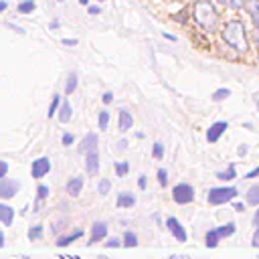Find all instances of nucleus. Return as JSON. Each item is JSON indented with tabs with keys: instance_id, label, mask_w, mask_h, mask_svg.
I'll list each match as a JSON object with an SVG mask.
<instances>
[{
	"instance_id": "f257e3e1",
	"label": "nucleus",
	"mask_w": 259,
	"mask_h": 259,
	"mask_svg": "<svg viewBox=\"0 0 259 259\" xmlns=\"http://www.w3.org/2000/svg\"><path fill=\"white\" fill-rule=\"evenodd\" d=\"M221 40L237 55H247L251 51V34L241 18H229L221 24Z\"/></svg>"
},
{
	"instance_id": "f03ea898",
	"label": "nucleus",
	"mask_w": 259,
	"mask_h": 259,
	"mask_svg": "<svg viewBox=\"0 0 259 259\" xmlns=\"http://www.w3.org/2000/svg\"><path fill=\"white\" fill-rule=\"evenodd\" d=\"M192 18L204 32H217V28L221 26V16L212 0H196L192 8Z\"/></svg>"
},
{
	"instance_id": "7ed1b4c3",
	"label": "nucleus",
	"mask_w": 259,
	"mask_h": 259,
	"mask_svg": "<svg viewBox=\"0 0 259 259\" xmlns=\"http://www.w3.org/2000/svg\"><path fill=\"white\" fill-rule=\"evenodd\" d=\"M239 196V190L231 184H225V186H212L208 192H206V202L212 204V206H221V204H231L233 200H237Z\"/></svg>"
},
{
	"instance_id": "20e7f679",
	"label": "nucleus",
	"mask_w": 259,
	"mask_h": 259,
	"mask_svg": "<svg viewBox=\"0 0 259 259\" xmlns=\"http://www.w3.org/2000/svg\"><path fill=\"white\" fill-rule=\"evenodd\" d=\"M196 192H194V186L188 184V182H178L174 188H172V200L176 204H190L194 200Z\"/></svg>"
},
{
	"instance_id": "39448f33",
	"label": "nucleus",
	"mask_w": 259,
	"mask_h": 259,
	"mask_svg": "<svg viewBox=\"0 0 259 259\" xmlns=\"http://www.w3.org/2000/svg\"><path fill=\"white\" fill-rule=\"evenodd\" d=\"M166 227H168V231L172 233V237H174L178 243H184V241L188 239L186 229L182 227V223H180L176 217H168V219H166Z\"/></svg>"
},
{
	"instance_id": "423d86ee",
	"label": "nucleus",
	"mask_w": 259,
	"mask_h": 259,
	"mask_svg": "<svg viewBox=\"0 0 259 259\" xmlns=\"http://www.w3.org/2000/svg\"><path fill=\"white\" fill-rule=\"evenodd\" d=\"M227 130H229V121H223V119H221V121L210 123V127L206 130V142H210V144L219 142Z\"/></svg>"
},
{
	"instance_id": "0eeeda50",
	"label": "nucleus",
	"mask_w": 259,
	"mask_h": 259,
	"mask_svg": "<svg viewBox=\"0 0 259 259\" xmlns=\"http://www.w3.org/2000/svg\"><path fill=\"white\" fill-rule=\"evenodd\" d=\"M20 188V182L18 180H12V178H2L0 180V198H12Z\"/></svg>"
},
{
	"instance_id": "6e6552de",
	"label": "nucleus",
	"mask_w": 259,
	"mask_h": 259,
	"mask_svg": "<svg viewBox=\"0 0 259 259\" xmlns=\"http://www.w3.org/2000/svg\"><path fill=\"white\" fill-rule=\"evenodd\" d=\"M49 170H51V160H49V158H38V160H34V162H32V168H30L32 178H42Z\"/></svg>"
},
{
	"instance_id": "1a4fd4ad",
	"label": "nucleus",
	"mask_w": 259,
	"mask_h": 259,
	"mask_svg": "<svg viewBox=\"0 0 259 259\" xmlns=\"http://www.w3.org/2000/svg\"><path fill=\"white\" fill-rule=\"evenodd\" d=\"M245 12L253 26H259V0H247L245 2Z\"/></svg>"
},
{
	"instance_id": "9d476101",
	"label": "nucleus",
	"mask_w": 259,
	"mask_h": 259,
	"mask_svg": "<svg viewBox=\"0 0 259 259\" xmlns=\"http://www.w3.org/2000/svg\"><path fill=\"white\" fill-rule=\"evenodd\" d=\"M85 158H87V172L89 174H97V170H99V150L97 148L89 150L85 154Z\"/></svg>"
},
{
	"instance_id": "9b49d317",
	"label": "nucleus",
	"mask_w": 259,
	"mask_h": 259,
	"mask_svg": "<svg viewBox=\"0 0 259 259\" xmlns=\"http://www.w3.org/2000/svg\"><path fill=\"white\" fill-rule=\"evenodd\" d=\"M132 125H134V115L127 109H119V119H117L119 132H127V130H132Z\"/></svg>"
},
{
	"instance_id": "f8f14e48",
	"label": "nucleus",
	"mask_w": 259,
	"mask_h": 259,
	"mask_svg": "<svg viewBox=\"0 0 259 259\" xmlns=\"http://www.w3.org/2000/svg\"><path fill=\"white\" fill-rule=\"evenodd\" d=\"M245 202L249 206H259V182H253L245 192Z\"/></svg>"
},
{
	"instance_id": "ddd939ff",
	"label": "nucleus",
	"mask_w": 259,
	"mask_h": 259,
	"mask_svg": "<svg viewBox=\"0 0 259 259\" xmlns=\"http://www.w3.org/2000/svg\"><path fill=\"white\" fill-rule=\"evenodd\" d=\"M105 235H107V225H105V223H93L89 243H97V241L105 239Z\"/></svg>"
},
{
	"instance_id": "4468645a",
	"label": "nucleus",
	"mask_w": 259,
	"mask_h": 259,
	"mask_svg": "<svg viewBox=\"0 0 259 259\" xmlns=\"http://www.w3.org/2000/svg\"><path fill=\"white\" fill-rule=\"evenodd\" d=\"M223 239H221V235H219V231H217V227L214 229H208L206 231V235H204V245L208 247V249H214L219 243H221Z\"/></svg>"
},
{
	"instance_id": "2eb2a0df",
	"label": "nucleus",
	"mask_w": 259,
	"mask_h": 259,
	"mask_svg": "<svg viewBox=\"0 0 259 259\" xmlns=\"http://www.w3.org/2000/svg\"><path fill=\"white\" fill-rule=\"evenodd\" d=\"M93 148H97V134H87V136L83 138L81 146H79V152L87 154V152L93 150Z\"/></svg>"
},
{
	"instance_id": "dca6fc26",
	"label": "nucleus",
	"mask_w": 259,
	"mask_h": 259,
	"mask_svg": "<svg viewBox=\"0 0 259 259\" xmlns=\"http://www.w3.org/2000/svg\"><path fill=\"white\" fill-rule=\"evenodd\" d=\"M217 178H219L221 182H231V180H235V178H237V168H235V164H229L227 170H219V172H217Z\"/></svg>"
},
{
	"instance_id": "f3484780",
	"label": "nucleus",
	"mask_w": 259,
	"mask_h": 259,
	"mask_svg": "<svg viewBox=\"0 0 259 259\" xmlns=\"http://www.w3.org/2000/svg\"><path fill=\"white\" fill-rule=\"evenodd\" d=\"M136 204V196L132 194V192H119L117 194V206L119 208H130V206H134Z\"/></svg>"
},
{
	"instance_id": "a211bd4d",
	"label": "nucleus",
	"mask_w": 259,
	"mask_h": 259,
	"mask_svg": "<svg viewBox=\"0 0 259 259\" xmlns=\"http://www.w3.org/2000/svg\"><path fill=\"white\" fill-rule=\"evenodd\" d=\"M12 219H14V208H10L8 204H2L0 202V221H2V225L10 227L12 225Z\"/></svg>"
},
{
	"instance_id": "6ab92c4d",
	"label": "nucleus",
	"mask_w": 259,
	"mask_h": 259,
	"mask_svg": "<svg viewBox=\"0 0 259 259\" xmlns=\"http://www.w3.org/2000/svg\"><path fill=\"white\" fill-rule=\"evenodd\" d=\"M81 188H83V178H81V176H75V178H71V180L67 182V192H69L71 196H77V194L81 192Z\"/></svg>"
},
{
	"instance_id": "aec40b11",
	"label": "nucleus",
	"mask_w": 259,
	"mask_h": 259,
	"mask_svg": "<svg viewBox=\"0 0 259 259\" xmlns=\"http://www.w3.org/2000/svg\"><path fill=\"white\" fill-rule=\"evenodd\" d=\"M217 231H219V235H221V239H227V237H233V235H235V231H237V223H233V221H229V223H225V225H219V227H217Z\"/></svg>"
},
{
	"instance_id": "412c9836",
	"label": "nucleus",
	"mask_w": 259,
	"mask_h": 259,
	"mask_svg": "<svg viewBox=\"0 0 259 259\" xmlns=\"http://www.w3.org/2000/svg\"><path fill=\"white\" fill-rule=\"evenodd\" d=\"M219 6H223V8H227V10H241V8H245V2L247 0H214Z\"/></svg>"
},
{
	"instance_id": "4be33fe9",
	"label": "nucleus",
	"mask_w": 259,
	"mask_h": 259,
	"mask_svg": "<svg viewBox=\"0 0 259 259\" xmlns=\"http://www.w3.org/2000/svg\"><path fill=\"white\" fill-rule=\"evenodd\" d=\"M71 119V103L65 99L63 103H61V109H59V121L61 123H67Z\"/></svg>"
},
{
	"instance_id": "5701e85b",
	"label": "nucleus",
	"mask_w": 259,
	"mask_h": 259,
	"mask_svg": "<svg viewBox=\"0 0 259 259\" xmlns=\"http://www.w3.org/2000/svg\"><path fill=\"white\" fill-rule=\"evenodd\" d=\"M227 97H231V89H229V87H221V89L212 91V95H210V99H212L214 103H221V101H225Z\"/></svg>"
},
{
	"instance_id": "b1692460",
	"label": "nucleus",
	"mask_w": 259,
	"mask_h": 259,
	"mask_svg": "<svg viewBox=\"0 0 259 259\" xmlns=\"http://www.w3.org/2000/svg\"><path fill=\"white\" fill-rule=\"evenodd\" d=\"M79 237H83V231H73L71 235H65V237H59V241H57V245H59V247H65V245H69L71 241H75V239H79Z\"/></svg>"
},
{
	"instance_id": "393cba45",
	"label": "nucleus",
	"mask_w": 259,
	"mask_h": 259,
	"mask_svg": "<svg viewBox=\"0 0 259 259\" xmlns=\"http://www.w3.org/2000/svg\"><path fill=\"white\" fill-rule=\"evenodd\" d=\"M138 245V235L134 231H125L123 235V247H136Z\"/></svg>"
},
{
	"instance_id": "a878e982",
	"label": "nucleus",
	"mask_w": 259,
	"mask_h": 259,
	"mask_svg": "<svg viewBox=\"0 0 259 259\" xmlns=\"http://www.w3.org/2000/svg\"><path fill=\"white\" fill-rule=\"evenodd\" d=\"M164 152H166V150H164V144H162V142H156V144L152 146V156H154L156 160H162V158H164Z\"/></svg>"
},
{
	"instance_id": "bb28decb",
	"label": "nucleus",
	"mask_w": 259,
	"mask_h": 259,
	"mask_svg": "<svg viewBox=\"0 0 259 259\" xmlns=\"http://www.w3.org/2000/svg\"><path fill=\"white\" fill-rule=\"evenodd\" d=\"M75 87H77V75L75 73H71L69 75V79H67V85H65V93L69 95V93H73L75 91Z\"/></svg>"
},
{
	"instance_id": "cd10ccee",
	"label": "nucleus",
	"mask_w": 259,
	"mask_h": 259,
	"mask_svg": "<svg viewBox=\"0 0 259 259\" xmlns=\"http://www.w3.org/2000/svg\"><path fill=\"white\" fill-rule=\"evenodd\" d=\"M127 172H130V162H119V164H115V174H117L119 178H123Z\"/></svg>"
},
{
	"instance_id": "c85d7f7f",
	"label": "nucleus",
	"mask_w": 259,
	"mask_h": 259,
	"mask_svg": "<svg viewBox=\"0 0 259 259\" xmlns=\"http://www.w3.org/2000/svg\"><path fill=\"white\" fill-rule=\"evenodd\" d=\"M32 10H34V2H32V0H24V2L18 4V12H22V14L32 12Z\"/></svg>"
},
{
	"instance_id": "c756f323",
	"label": "nucleus",
	"mask_w": 259,
	"mask_h": 259,
	"mask_svg": "<svg viewBox=\"0 0 259 259\" xmlns=\"http://www.w3.org/2000/svg\"><path fill=\"white\" fill-rule=\"evenodd\" d=\"M109 123V111H99V130H107Z\"/></svg>"
},
{
	"instance_id": "7c9ffc66",
	"label": "nucleus",
	"mask_w": 259,
	"mask_h": 259,
	"mask_svg": "<svg viewBox=\"0 0 259 259\" xmlns=\"http://www.w3.org/2000/svg\"><path fill=\"white\" fill-rule=\"evenodd\" d=\"M109 188H111V182H109L107 178H103V180L97 184V190H99V194H109Z\"/></svg>"
},
{
	"instance_id": "2f4dec72",
	"label": "nucleus",
	"mask_w": 259,
	"mask_h": 259,
	"mask_svg": "<svg viewBox=\"0 0 259 259\" xmlns=\"http://www.w3.org/2000/svg\"><path fill=\"white\" fill-rule=\"evenodd\" d=\"M156 176H158V184H160V186H166V184H168V172H166L164 168H160Z\"/></svg>"
},
{
	"instance_id": "473e14b6",
	"label": "nucleus",
	"mask_w": 259,
	"mask_h": 259,
	"mask_svg": "<svg viewBox=\"0 0 259 259\" xmlns=\"http://www.w3.org/2000/svg\"><path fill=\"white\" fill-rule=\"evenodd\" d=\"M231 204H233V210H235V212H245L247 206H249L247 202H241V200H233Z\"/></svg>"
},
{
	"instance_id": "72a5a7b5",
	"label": "nucleus",
	"mask_w": 259,
	"mask_h": 259,
	"mask_svg": "<svg viewBox=\"0 0 259 259\" xmlns=\"http://www.w3.org/2000/svg\"><path fill=\"white\" fill-rule=\"evenodd\" d=\"M40 235H42V227L40 225H36V227H32L28 231V239H40Z\"/></svg>"
},
{
	"instance_id": "f704fd0d",
	"label": "nucleus",
	"mask_w": 259,
	"mask_h": 259,
	"mask_svg": "<svg viewBox=\"0 0 259 259\" xmlns=\"http://www.w3.org/2000/svg\"><path fill=\"white\" fill-rule=\"evenodd\" d=\"M59 105H61V99H59V95H55V97H53V105L49 107V117H51V115H55V111H57V107H59Z\"/></svg>"
},
{
	"instance_id": "c9c22d12",
	"label": "nucleus",
	"mask_w": 259,
	"mask_h": 259,
	"mask_svg": "<svg viewBox=\"0 0 259 259\" xmlns=\"http://www.w3.org/2000/svg\"><path fill=\"white\" fill-rule=\"evenodd\" d=\"M251 225H253V229H259V206H255V210H253Z\"/></svg>"
},
{
	"instance_id": "e433bc0d",
	"label": "nucleus",
	"mask_w": 259,
	"mask_h": 259,
	"mask_svg": "<svg viewBox=\"0 0 259 259\" xmlns=\"http://www.w3.org/2000/svg\"><path fill=\"white\" fill-rule=\"evenodd\" d=\"M245 178L247 180H253V178H259V166H255V168H251L247 174H245Z\"/></svg>"
},
{
	"instance_id": "4c0bfd02",
	"label": "nucleus",
	"mask_w": 259,
	"mask_h": 259,
	"mask_svg": "<svg viewBox=\"0 0 259 259\" xmlns=\"http://www.w3.org/2000/svg\"><path fill=\"white\" fill-rule=\"evenodd\" d=\"M119 245H123V243H121L117 237H111V239H107V243H105V247H109V249H111V247H119Z\"/></svg>"
},
{
	"instance_id": "58836bf2",
	"label": "nucleus",
	"mask_w": 259,
	"mask_h": 259,
	"mask_svg": "<svg viewBox=\"0 0 259 259\" xmlns=\"http://www.w3.org/2000/svg\"><path fill=\"white\" fill-rule=\"evenodd\" d=\"M237 154H239V156H243V158H245V156H247V154H249V146H247V144H241V146H239V148H237Z\"/></svg>"
},
{
	"instance_id": "ea45409f",
	"label": "nucleus",
	"mask_w": 259,
	"mask_h": 259,
	"mask_svg": "<svg viewBox=\"0 0 259 259\" xmlns=\"http://www.w3.org/2000/svg\"><path fill=\"white\" fill-rule=\"evenodd\" d=\"M251 245H253L255 249H259V229H255V233H253V237H251Z\"/></svg>"
},
{
	"instance_id": "a19ab883",
	"label": "nucleus",
	"mask_w": 259,
	"mask_h": 259,
	"mask_svg": "<svg viewBox=\"0 0 259 259\" xmlns=\"http://www.w3.org/2000/svg\"><path fill=\"white\" fill-rule=\"evenodd\" d=\"M38 196H40V198H47V196H49V186L40 184V186H38Z\"/></svg>"
},
{
	"instance_id": "79ce46f5",
	"label": "nucleus",
	"mask_w": 259,
	"mask_h": 259,
	"mask_svg": "<svg viewBox=\"0 0 259 259\" xmlns=\"http://www.w3.org/2000/svg\"><path fill=\"white\" fill-rule=\"evenodd\" d=\"M6 172H8V164L4 160H0V180L6 176Z\"/></svg>"
},
{
	"instance_id": "37998d69",
	"label": "nucleus",
	"mask_w": 259,
	"mask_h": 259,
	"mask_svg": "<svg viewBox=\"0 0 259 259\" xmlns=\"http://www.w3.org/2000/svg\"><path fill=\"white\" fill-rule=\"evenodd\" d=\"M73 140H75V138H73V134H65V136H63V144H65V146L73 144Z\"/></svg>"
},
{
	"instance_id": "c03bdc74",
	"label": "nucleus",
	"mask_w": 259,
	"mask_h": 259,
	"mask_svg": "<svg viewBox=\"0 0 259 259\" xmlns=\"http://www.w3.org/2000/svg\"><path fill=\"white\" fill-rule=\"evenodd\" d=\"M146 184H148V180H146V176H144V174H140V178H138V186H140V188L144 190V188H146Z\"/></svg>"
},
{
	"instance_id": "a18cd8bd",
	"label": "nucleus",
	"mask_w": 259,
	"mask_h": 259,
	"mask_svg": "<svg viewBox=\"0 0 259 259\" xmlns=\"http://www.w3.org/2000/svg\"><path fill=\"white\" fill-rule=\"evenodd\" d=\"M251 38H253V42L259 47V26H255V30H253V34H251Z\"/></svg>"
},
{
	"instance_id": "49530a36",
	"label": "nucleus",
	"mask_w": 259,
	"mask_h": 259,
	"mask_svg": "<svg viewBox=\"0 0 259 259\" xmlns=\"http://www.w3.org/2000/svg\"><path fill=\"white\" fill-rule=\"evenodd\" d=\"M111 99H113V93H103V103H111Z\"/></svg>"
},
{
	"instance_id": "de8ad7c7",
	"label": "nucleus",
	"mask_w": 259,
	"mask_h": 259,
	"mask_svg": "<svg viewBox=\"0 0 259 259\" xmlns=\"http://www.w3.org/2000/svg\"><path fill=\"white\" fill-rule=\"evenodd\" d=\"M89 14H99V6H89Z\"/></svg>"
},
{
	"instance_id": "09e8293b",
	"label": "nucleus",
	"mask_w": 259,
	"mask_h": 259,
	"mask_svg": "<svg viewBox=\"0 0 259 259\" xmlns=\"http://www.w3.org/2000/svg\"><path fill=\"white\" fill-rule=\"evenodd\" d=\"M125 146H127V142H125V140H121V142L117 144V150L121 152V150H125Z\"/></svg>"
},
{
	"instance_id": "8fccbe9b",
	"label": "nucleus",
	"mask_w": 259,
	"mask_h": 259,
	"mask_svg": "<svg viewBox=\"0 0 259 259\" xmlns=\"http://www.w3.org/2000/svg\"><path fill=\"white\" fill-rule=\"evenodd\" d=\"M253 101H255V107H257V111H259V91L253 95Z\"/></svg>"
},
{
	"instance_id": "3c124183",
	"label": "nucleus",
	"mask_w": 259,
	"mask_h": 259,
	"mask_svg": "<svg viewBox=\"0 0 259 259\" xmlns=\"http://www.w3.org/2000/svg\"><path fill=\"white\" fill-rule=\"evenodd\" d=\"M63 42H65V45H75L77 40H73V38H67V40H63Z\"/></svg>"
},
{
	"instance_id": "603ef678",
	"label": "nucleus",
	"mask_w": 259,
	"mask_h": 259,
	"mask_svg": "<svg viewBox=\"0 0 259 259\" xmlns=\"http://www.w3.org/2000/svg\"><path fill=\"white\" fill-rule=\"evenodd\" d=\"M0 247H4V233L0 231Z\"/></svg>"
},
{
	"instance_id": "864d4df0",
	"label": "nucleus",
	"mask_w": 259,
	"mask_h": 259,
	"mask_svg": "<svg viewBox=\"0 0 259 259\" xmlns=\"http://www.w3.org/2000/svg\"><path fill=\"white\" fill-rule=\"evenodd\" d=\"M2 10H6V2H4V0H0V12H2Z\"/></svg>"
},
{
	"instance_id": "5fc2aeb1",
	"label": "nucleus",
	"mask_w": 259,
	"mask_h": 259,
	"mask_svg": "<svg viewBox=\"0 0 259 259\" xmlns=\"http://www.w3.org/2000/svg\"><path fill=\"white\" fill-rule=\"evenodd\" d=\"M79 2H81V4H87V2H89V0H79Z\"/></svg>"
}]
</instances>
